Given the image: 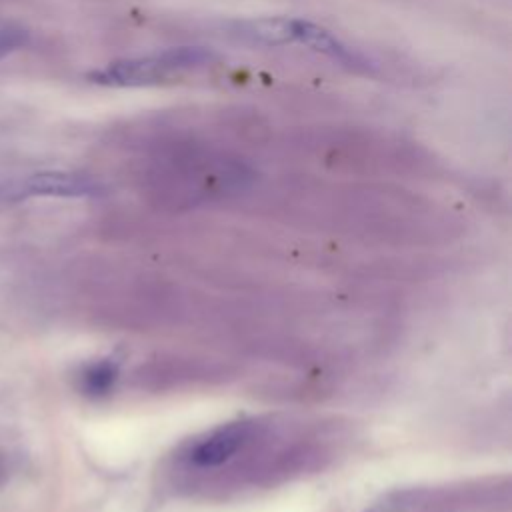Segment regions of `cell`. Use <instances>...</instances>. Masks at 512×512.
<instances>
[{"mask_svg": "<svg viewBox=\"0 0 512 512\" xmlns=\"http://www.w3.org/2000/svg\"><path fill=\"white\" fill-rule=\"evenodd\" d=\"M26 42V32L22 28H4L0 30V58L8 56Z\"/></svg>", "mask_w": 512, "mask_h": 512, "instance_id": "7", "label": "cell"}, {"mask_svg": "<svg viewBox=\"0 0 512 512\" xmlns=\"http://www.w3.org/2000/svg\"><path fill=\"white\" fill-rule=\"evenodd\" d=\"M296 42L312 48L314 52L326 54V56L342 60V62L354 60L352 52L334 34H330L326 28H322L310 20L296 18Z\"/></svg>", "mask_w": 512, "mask_h": 512, "instance_id": "5", "label": "cell"}, {"mask_svg": "<svg viewBox=\"0 0 512 512\" xmlns=\"http://www.w3.org/2000/svg\"><path fill=\"white\" fill-rule=\"evenodd\" d=\"M118 378V366L110 360H102V362H96V364H90L80 380H82V390L86 394H92V396H102V394H108L110 388L114 386Z\"/></svg>", "mask_w": 512, "mask_h": 512, "instance_id": "6", "label": "cell"}, {"mask_svg": "<svg viewBox=\"0 0 512 512\" xmlns=\"http://www.w3.org/2000/svg\"><path fill=\"white\" fill-rule=\"evenodd\" d=\"M22 192L30 196H98L102 194V184L86 174L76 172H38L24 180Z\"/></svg>", "mask_w": 512, "mask_h": 512, "instance_id": "2", "label": "cell"}, {"mask_svg": "<svg viewBox=\"0 0 512 512\" xmlns=\"http://www.w3.org/2000/svg\"><path fill=\"white\" fill-rule=\"evenodd\" d=\"M214 58L216 56L202 46H178L148 56L114 60L104 68L88 72L86 78L98 86L114 88L152 86L172 78L182 70L210 64Z\"/></svg>", "mask_w": 512, "mask_h": 512, "instance_id": "1", "label": "cell"}, {"mask_svg": "<svg viewBox=\"0 0 512 512\" xmlns=\"http://www.w3.org/2000/svg\"><path fill=\"white\" fill-rule=\"evenodd\" d=\"M248 434L250 424L246 422L222 426L216 432H212L206 440L198 442L190 452V458L198 466H218L226 462L244 444Z\"/></svg>", "mask_w": 512, "mask_h": 512, "instance_id": "4", "label": "cell"}, {"mask_svg": "<svg viewBox=\"0 0 512 512\" xmlns=\"http://www.w3.org/2000/svg\"><path fill=\"white\" fill-rule=\"evenodd\" d=\"M228 36L258 46H282L296 42V18L268 16L236 20L228 24Z\"/></svg>", "mask_w": 512, "mask_h": 512, "instance_id": "3", "label": "cell"}]
</instances>
